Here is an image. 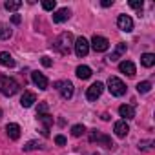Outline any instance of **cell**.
I'll return each mask as SVG.
<instances>
[{"mask_svg":"<svg viewBox=\"0 0 155 155\" xmlns=\"http://www.w3.org/2000/svg\"><path fill=\"white\" fill-rule=\"evenodd\" d=\"M42 8H44L46 11H53V9L57 8V2H55V0H44V2H42Z\"/></svg>","mask_w":155,"mask_h":155,"instance_id":"obj_25","label":"cell"},{"mask_svg":"<svg viewBox=\"0 0 155 155\" xmlns=\"http://www.w3.org/2000/svg\"><path fill=\"white\" fill-rule=\"evenodd\" d=\"M37 148H42V144H38L37 140H29L26 146H24V150L26 151H31V150H37Z\"/></svg>","mask_w":155,"mask_h":155,"instance_id":"obj_27","label":"cell"},{"mask_svg":"<svg viewBox=\"0 0 155 155\" xmlns=\"http://www.w3.org/2000/svg\"><path fill=\"white\" fill-rule=\"evenodd\" d=\"M46 111H48V104L46 102H40L38 108H37V113H46Z\"/></svg>","mask_w":155,"mask_h":155,"instance_id":"obj_30","label":"cell"},{"mask_svg":"<svg viewBox=\"0 0 155 155\" xmlns=\"http://www.w3.org/2000/svg\"><path fill=\"white\" fill-rule=\"evenodd\" d=\"M130 8L140 11V9H142V0H131V2H130Z\"/></svg>","mask_w":155,"mask_h":155,"instance_id":"obj_28","label":"cell"},{"mask_svg":"<svg viewBox=\"0 0 155 155\" xmlns=\"http://www.w3.org/2000/svg\"><path fill=\"white\" fill-rule=\"evenodd\" d=\"M18 82L15 79H11V77H0V93L6 95V97H13L17 91H18Z\"/></svg>","mask_w":155,"mask_h":155,"instance_id":"obj_2","label":"cell"},{"mask_svg":"<svg viewBox=\"0 0 155 155\" xmlns=\"http://www.w3.org/2000/svg\"><path fill=\"white\" fill-rule=\"evenodd\" d=\"M113 131H115V135L117 137H126L128 135V131H130V126H128V122L126 120H119V122H115V128H113Z\"/></svg>","mask_w":155,"mask_h":155,"instance_id":"obj_14","label":"cell"},{"mask_svg":"<svg viewBox=\"0 0 155 155\" xmlns=\"http://www.w3.org/2000/svg\"><path fill=\"white\" fill-rule=\"evenodd\" d=\"M84 131H86V128H84L82 124H75V126L71 128V135H73V137H81V135H84Z\"/></svg>","mask_w":155,"mask_h":155,"instance_id":"obj_23","label":"cell"},{"mask_svg":"<svg viewBox=\"0 0 155 155\" xmlns=\"http://www.w3.org/2000/svg\"><path fill=\"white\" fill-rule=\"evenodd\" d=\"M35 102H37V95H35L33 91H24V95H22V99H20L22 108H31Z\"/></svg>","mask_w":155,"mask_h":155,"instance_id":"obj_13","label":"cell"},{"mask_svg":"<svg viewBox=\"0 0 155 155\" xmlns=\"http://www.w3.org/2000/svg\"><path fill=\"white\" fill-rule=\"evenodd\" d=\"M11 22H13V24H20V17H18V15H13V17H11Z\"/></svg>","mask_w":155,"mask_h":155,"instance_id":"obj_33","label":"cell"},{"mask_svg":"<svg viewBox=\"0 0 155 155\" xmlns=\"http://www.w3.org/2000/svg\"><path fill=\"white\" fill-rule=\"evenodd\" d=\"M122 53H126V44L124 42H120V44H117V48H115V51L108 57L110 58V62H115V60H119L120 58V55Z\"/></svg>","mask_w":155,"mask_h":155,"instance_id":"obj_17","label":"cell"},{"mask_svg":"<svg viewBox=\"0 0 155 155\" xmlns=\"http://www.w3.org/2000/svg\"><path fill=\"white\" fill-rule=\"evenodd\" d=\"M69 17H71V11H69L68 8H62V9H57V11L53 13V22H55V24H62V22H66Z\"/></svg>","mask_w":155,"mask_h":155,"instance_id":"obj_11","label":"cell"},{"mask_svg":"<svg viewBox=\"0 0 155 155\" xmlns=\"http://www.w3.org/2000/svg\"><path fill=\"white\" fill-rule=\"evenodd\" d=\"M0 64L6 66V68H13L15 66V58L8 51H2V53H0Z\"/></svg>","mask_w":155,"mask_h":155,"instance_id":"obj_18","label":"cell"},{"mask_svg":"<svg viewBox=\"0 0 155 155\" xmlns=\"http://www.w3.org/2000/svg\"><path fill=\"white\" fill-rule=\"evenodd\" d=\"M140 62H142L144 68H151V66L155 64V55H153V53H144V55L140 57Z\"/></svg>","mask_w":155,"mask_h":155,"instance_id":"obj_20","label":"cell"},{"mask_svg":"<svg viewBox=\"0 0 155 155\" xmlns=\"http://www.w3.org/2000/svg\"><path fill=\"white\" fill-rule=\"evenodd\" d=\"M73 48H75V55L77 57H86L88 53H90V42L84 38V37H79L75 40V44H73Z\"/></svg>","mask_w":155,"mask_h":155,"instance_id":"obj_6","label":"cell"},{"mask_svg":"<svg viewBox=\"0 0 155 155\" xmlns=\"http://www.w3.org/2000/svg\"><path fill=\"white\" fill-rule=\"evenodd\" d=\"M108 90L113 97H122L126 93V84L119 79V77H110L108 79Z\"/></svg>","mask_w":155,"mask_h":155,"instance_id":"obj_3","label":"cell"},{"mask_svg":"<svg viewBox=\"0 0 155 155\" xmlns=\"http://www.w3.org/2000/svg\"><path fill=\"white\" fill-rule=\"evenodd\" d=\"M151 146H153V140H140L139 142V150H142V151L151 150Z\"/></svg>","mask_w":155,"mask_h":155,"instance_id":"obj_26","label":"cell"},{"mask_svg":"<svg viewBox=\"0 0 155 155\" xmlns=\"http://www.w3.org/2000/svg\"><path fill=\"white\" fill-rule=\"evenodd\" d=\"M102 8H110V6H113V0H102Z\"/></svg>","mask_w":155,"mask_h":155,"instance_id":"obj_32","label":"cell"},{"mask_svg":"<svg viewBox=\"0 0 155 155\" xmlns=\"http://www.w3.org/2000/svg\"><path fill=\"white\" fill-rule=\"evenodd\" d=\"M11 35H13V31L9 29V26L0 24V40H8V38H11Z\"/></svg>","mask_w":155,"mask_h":155,"instance_id":"obj_21","label":"cell"},{"mask_svg":"<svg viewBox=\"0 0 155 155\" xmlns=\"http://www.w3.org/2000/svg\"><path fill=\"white\" fill-rule=\"evenodd\" d=\"M119 69H120V73H124L128 77H135V64L131 60H122L119 64Z\"/></svg>","mask_w":155,"mask_h":155,"instance_id":"obj_12","label":"cell"},{"mask_svg":"<svg viewBox=\"0 0 155 155\" xmlns=\"http://www.w3.org/2000/svg\"><path fill=\"white\" fill-rule=\"evenodd\" d=\"M6 131H8V137L13 139V140H17V139L20 137V126L15 124V122H9V124L6 126Z\"/></svg>","mask_w":155,"mask_h":155,"instance_id":"obj_16","label":"cell"},{"mask_svg":"<svg viewBox=\"0 0 155 155\" xmlns=\"http://www.w3.org/2000/svg\"><path fill=\"white\" fill-rule=\"evenodd\" d=\"M0 119H2V110H0Z\"/></svg>","mask_w":155,"mask_h":155,"instance_id":"obj_35","label":"cell"},{"mask_svg":"<svg viewBox=\"0 0 155 155\" xmlns=\"http://www.w3.org/2000/svg\"><path fill=\"white\" fill-rule=\"evenodd\" d=\"M20 6H22V2H20V0H8V2L4 4V8H6L8 11H17Z\"/></svg>","mask_w":155,"mask_h":155,"instance_id":"obj_22","label":"cell"},{"mask_svg":"<svg viewBox=\"0 0 155 155\" xmlns=\"http://www.w3.org/2000/svg\"><path fill=\"white\" fill-rule=\"evenodd\" d=\"M77 77H79L81 81L90 79V77H91V68H88V66H79V68H77Z\"/></svg>","mask_w":155,"mask_h":155,"instance_id":"obj_19","label":"cell"},{"mask_svg":"<svg viewBox=\"0 0 155 155\" xmlns=\"http://www.w3.org/2000/svg\"><path fill=\"white\" fill-rule=\"evenodd\" d=\"M55 142H57L58 146H64V144H66V137H64V135H57V137H55Z\"/></svg>","mask_w":155,"mask_h":155,"instance_id":"obj_31","label":"cell"},{"mask_svg":"<svg viewBox=\"0 0 155 155\" xmlns=\"http://www.w3.org/2000/svg\"><path fill=\"white\" fill-rule=\"evenodd\" d=\"M150 90H151V82H148V81L137 84V91H139V93H148Z\"/></svg>","mask_w":155,"mask_h":155,"instance_id":"obj_24","label":"cell"},{"mask_svg":"<svg viewBox=\"0 0 155 155\" xmlns=\"http://www.w3.org/2000/svg\"><path fill=\"white\" fill-rule=\"evenodd\" d=\"M119 115L124 117V120H126V119H133V117H135V108L130 106V104H122V106L119 108Z\"/></svg>","mask_w":155,"mask_h":155,"instance_id":"obj_15","label":"cell"},{"mask_svg":"<svg viewBox=\"0 0 155 155\" xmlns=\"http://www.w3.org/2000/svg\"><path fill=\"white\" fill-rule=\"evenodd\" d=\"M102 120H110V115L108 113H102Z\"/></svg>","mask_w":155,"mask_h":155,"instance_id":"obj_34","label":"cell"},{"mask_svg":"<svg viewBox=\"0 0 155 155\" xmlns=\"http://www.w3.org/2000/svg\"><path fill=\"white\" fill-rule=\"evenodd\" d=\"M90 48H91L93 51H97V53H104V51H108V48H110V40L104 38V37H101V35H95V37L91 38Z\"/></svg>","mask_w":155,"mask_h":155,"instance_id":"obj_4","label":"cell"},{"mask_svg":"<svg viewBox=\"0 0 155 155\" xmlns=\"http://www.w3.org/2000/svg\"><path fill=\"white\" fill-rule=\"evenodd\" d=\"M104 91V84L102 82H93L88 90H86V99L88 101H97Z\"/></svg>","mask_w":155,"mask_h":155,"instance_id":"obj_7","label":"cell"},{"mask_svg":"<svg viewBox=\"0 0 155 155\" xmlns=\"http://www.w3.org/2000/svg\"><path fill=\"white\" fill-rule=\"evenodd\" d=\"M90 140H91V142H101L104 148H113L111 139H110V137H106V135H102V133H99L97 130L90 133Z\"/></svg>","mask_w":155,"mask_h":155,"instance_id":"obj_8","label":"cell"},{"mask_svg":"<svg viewBox=\"0 0 155 155\" xmlns=\"http://www.w3.org/2000/svg\"><path fill=\"white\" fill-rule=\"evenodd\" d=\"M40 62H42V66H46V68H51V66H53V60H51L49 57H42Z\"/></svg>","mask_w":155,"mask_h":155,"instance_id":"obj_29","label":"cell"},{"mask_svg":"<svg viewBox=\"0 0 155 155\" xmlns=\"http://www.w3.org/2000/svg\"><path fill=\"white\" fill-rule=\"evenodd\" d=\"M55 88L60 91V97L62 99H66V101H69L71 97H73V84L69 82V81H58V82H55Z\"/></svg>","mask_w":155,"mask_h":155,"instance_id":"obj_5","label":"cell"},{"mask_svg":"<svg viewBox=\"0 0 155 155\" xmlns=\"http://www.w3.org/2000/svg\"><path fill=\"white\" fill-rule=\"evenodd\" d=\"M71 46H73V35L71 33H60L58 38L53 42V48L60 53V55H68L71 51Z\"/></svg>","mask_w":155,"mask_h":155,"instance_id":"obj_1","label":"cell"},{"mask_svg":"<svg viewBox=\"0 0 155 155\" xmlns=\"http://www.w3.org/2000/svg\"><path fill=\"white\" fill-rule=\"evenodd\" d=\"M117 26H119L120 31L130 33V31L133 29V20H131V17H128V15H119V18H117Z\"/></svg>","mask_w":155,"mask_h":155,"instance_id":"obj_9","label":"cell"},{"mask_svg":"<svg viewBox=\"0 0 155 155\" xmlns=\"http://www.w3.org/2000/svg\"><path fill=\"white\" fill-rule=\"evenodd\" d=\"M31 81L35 82V86H38V90H48V86H49L48 79H46L42 73H38V71H33L31 73Z\"/></svg>","mask_w":155,"mask_h":155,"instance_id":"obj_10","label":"cell"}]
</instances>
